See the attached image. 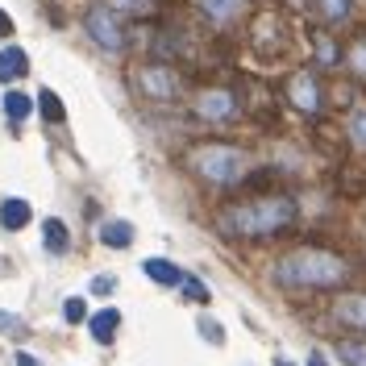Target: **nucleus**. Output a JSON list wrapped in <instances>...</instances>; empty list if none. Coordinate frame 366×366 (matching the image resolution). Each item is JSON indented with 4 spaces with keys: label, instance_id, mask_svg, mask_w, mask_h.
<instances>
[{
    "label": "nucleus",
    "instance_id": "nucleus-5",
    "mask_svg": "<svg viewBox=\"0 0 366 366\" xmlns=\"http://www.w3.org/2000/svg\"><path fill=\"white\" fill-rule=\"evenodd\" d=\"M88 34L104 46L109 54H121V50H125V25H121V17H117L109 4H92L88 9Z\"/></svg>",
    "mask_w": 366,
    "mask_h": 366
},
{
    "label": "nucleus",
    "instance_id": "nucleus-8",
    "mask_svg": "<svg viewBox=\"0 0 366 366\" xmlns=\"http://www.w3.org/2000/svg\"><path fill=\"white\" fill-rule=\"evenodd\" d=\"M333 317L342 320V325H350V329H362L366 333V296H358V292L337 296L333 300Z\"/></svg>",
    "mask_w": 366,
    "mask_h": 366
},
{
    "label": "nucleus",
    "instance_id": "nucleus-14",
    "mask_svg": "<svg viewBox=\"0 0 366 366\" xmlns=\"http://www.w3.org/2000/svg\"><path fill=\"white\" fill-rule=\"evenodd\" d=\"M333 354L342 358L345 366H366V342H354V337H342L333 345Z\"/></svg>",
    "mask_w": 366,
    "mask_h": 366
},
{
    "label": "nucleus",
    "instance_id": "nucleus-6",
    "mask_svg": "<svg viewBox=\"0 0 366 366\" xmlns=\"http://www.w3.org/2000/svg\"><path fill=\"white\" fill-rule=\"evenodd\" d=\"M287 100L304 109V113H320V104H325V96H320V84L312 71H296L292 79H287Z\"/></svg>",
    "mask_w": 366,
    "mask_h": 366
},
{
    "label": "nucleus",
    "instance_id": "nucleus-1",
    "mask_svg": "<svg viewBox=\"0 0 366 366\" xmlns=\"http://www.w3.org/2000/svg\"><path fill=\"white\" fill-rule=\"evenodd\" d=\"M296 221V200L274 192V196H250L237 200L221 212V229L237 233V237H274Z\"/></svg>",
    "mask_w": 366,
    "mask_h": 366
},
{
    "label": "nucleus",
    "instance_id": "nucleus-11",
    "mask_svg": "<svg viewBox=\"0 0 366 366\" xmlns=\"http://www.w3.org/2000/svg\"><path fill=\"white\" fill-rule=\"evenodd\" d=\"M117 325H121V312H113V308H104V312H96V317L88 320L92 337H96L100 345H109L117 337Z\"/></svg>",
    "mask_w": 366,
    "mask_h": 366
},
{
    "label": "nucleus",
    "instance_id": "nucleus-25",
    "mask_svg": "<svg viewBox=\"0 0 366 366\" xmlns=\"http://www.w3.org/2000/svg\"><path fill=\"white\" fill-rule=\"evenodd\" d=\"M0 333H9V337H21V333H25V320L13 317V312H0Z\"/></svg>",
    "mask_w": 366,
    "mask_h": 366
},
{
    "label": "nucleus",
    "instance_id": "nucleus-2",
    "mask_svg": "<svg viewBox=\"0 0 366 366\" xmlns=\"http://www.w3.org/2000/svg\"><path fill=\"white\" fill-rule=\"evenodd\" d=\"M345 274H350L345 258L329 250H292L274 262V283L287 292H325L345 283Z\"/></svg>",
    "mask_w": 366,
    "mask_h": 366
},
{
    "label": "nucleus",
    "instance_id": "nucleus-30",
    "mask_svg": "<svg viewBox=\"0 0 366 366\" xmlns=\"http://www.w3.org/2000/svg\"><path fill=\"white\" fill-rule=\"evenodd\" d=\"M308 366H329V362H325V354H312V362Z\"/></svg>",
    "mask_w": 366,
    "mask_h": 366
},
{
    "label": "nucleus",
    "instance_id": "nucleus-3",
    "mask_svg": "<svg viewBox=\"0 0 366 366\" xmlns=\"http://www.w3.org/2000/svg\"><path fill=\"white\" fill-rule=\"evenodd\" d=\"M246 150L225 146V142H204V146H192L187 150V167L212 187H237L246 175Z\"/></svg>",
    "mask_w": 366,
    "mask_h": 366
},
{
    "label": "nucleus",
    "instance_id": "nucleus-26",
    "mask_svg": "<svg viewBox=\"0 0 366 366\" xmlns=\"http://www.w3.org/2000/svg\"><path fill=\"white\" fill-rule=\"evenodd\" d=\"M113 287H117L113 274H96L92 279V296H113Z\"/></svg>",
    "mask_w": 366,
    "mask_h": 366
},
{
    "label": "nucleus",
    "instance_id": "nucleus-9",
    "mask_svg": "<svg viewBox=\"0 0 366 366\" xmlns=\"http://www.w3.org/2000/svg\"><path fill=\"white\" fill-rule=\"evenodd\" d=\"M29 221H34L29 200H17V196H13V200H4V204H0V225H4V229H13V233H17V229H25Z\"/></svg>",
    "mask_w": 366,
    "mask_h": 366
},
{
    "label": "nucleus",
    "instance_id": "nucleus-13",
    "mask_svg": "<svg viewBox=\"0 0 366 366\" xmlns=\"http://www.w3.org/2000/svg\"><path fill=\"white\" fill-rule=\"evenodd\" d=\"M100 242L113 246V250H125V246L134 242V225H129V221H109V225L100 229Z\"/></svg>",
    "mask_w": 366,
    "mask_h": 366
},
{
    "label": "nucleus",
    "instance_id": "nucleus-22",
    "mask_svg": "<svg viewBox=\"0 0 366 366\" xmlns=\"http://www.w3.org/2000/svg\"><path fill=\"white\" fill-rule=\"evenodd\" d=\"M113 13H125V17H134V13H146L150 9V0H104Z\"/></svg>",
    "mask_w": 366,
    "mask_h": 366
},
{
    "label": "nucleus",
    "instance_id": "nucleus-4",
    "mask_svg": "<svg viewBox=\"0 0 366 366\" xmlns=\"http://www.w3.org/2000/svg\"><path fill=\"white\" fill-rule=\"evenodd\" d=\"M134 84H137V92H142V96L162 100V104L179 100V92H183V79L167 67V63H142V67L134 71Z\"/></svg>",
    "mask_w": 366,
    "mask_h": 366
},
{
    "label": "nucleus",
    "instance_id": "nucleus-28",
    "mask_svg": "<svg viewBox=\"0 0 366 366\" xmlns=\"http://www.w3.org/2000/svg\"><path fill=\"white\" fill-rule=\"evenodd\" d=\"M9 34H13V17L0 9V38H9Z\"/></svg>",
    "mask_w": 366,
    "mask_h": 366
},
{
    "label": "nucleus",
    "instance_id": "nucleus-20",
    "mask_svg": "<svg viewBox=\"0 0 366 366\" xmlns=\"http://www.w3.org/2000/svg\"><path fill=\"white\" fill-rule=\"evenodd\" d=\"M63 317H67V325H84V320H88V304L79 296H71L67 304H63Z\"/></svg>",
    "mask_w": 366,
    "mask_h": 366
},
{
    "label": "nucleus",
    "instance_id": "nucleus-21",
    "mask_svg": "<svg viewBox=\"0 0 366 366\" xmlns=\"http://www.w3.org/2000/svg\"><path fill=\"white\" fill-rule=\"evenodd\" d=\"M350 137L366 150V109H354V113H350Z\"/></svg>",
    "mask_w": 366,
    "mask_h": 366
},
{
    "label": "nucleus",
    "instance_id": "nucleus-18",
    "mask_svg": "<svg viewBox=\"0 0 366 366\" xmlns=\"http://www.w3.org/2000/svg\"><path fill=\"white\" fill-rule=\"evenodd\" d=\"M317 63L320 67H333V63H337V42L325 38V34H317Z\"/></svg>",
    "mask_w": 366,
    "mask_h": 366
},
{
    "label": "nucleus",
    "instance_id": "nucleus-16",
    "mask_svg": "<svg viewBox=\"0 0 366 366\" xmlns=\"http://www.w3.org/2000/svg\"><path fill=\"white\" fill-rule=\"evenodd\" d=\"M146 274H150V279H159V283H167V287H175V283L183 279L167 258H146Z\"/></svg>",
    "mask_w": 366,
    "mask_h": 366
},
{
    "label": "nucleus",
    "instance_id": "nucleus-10",
    "mask_svg": "<svg viewBox=\"0 0 366 366\" xmlns=\"http://www.w3.org/2000/svg\"><path fill=\"white\" fill-rule=\"evenodd\" d=\"M25 71H29L25 50H17V46H4V50H0V84H13V79H21Z\"/></svg>",
    "mask_w": 366,
    "mask_h": 366
},
{
    "label": "nucleus",
    "instance_id": "nucleus-17",
    "mask_svg": "<svg viewBox=\"0 0 366 366\" xmlns=\"http://www.w3.org/2000/svg\"><path fill=\"white\" fill-rule=\"evenodd\" d=\"M179 287H183V296H187V300H196V304H208V300H212V292L204 287V279H196V274H183V279H179Z\"/></svg>",
    "mask_w": 366,
    "mask_h": 366
},
{
    "label": "nucleus",
    "instance_id": "nucleus-24",
    "mask_svg": "<svg viewBox=\"0 0 366 366\" xmlns=\"http://www.w3.org/2000/svg\"><path fill=\"white\" fill-rule=\"evenodd\" d=\"M204 9H208V17H212V21H225L229 13L237 9V0H204Z\"/></svg>",
    "mask_w": 366,
    "mask_h": 366
},
{
    "label": "nucleus",
    "instance_id": "nucleus-23",
    "mask_svg": "<svg viewBox=\"0 0 366 366\" xmlns=\"http://www.w3.org/2000/svg\"><path fill=\"white\" fill-rule=\"evenodd\" d=\"M42 117L46 121H63V100L54 92H42Z\"/></svg>",
    "mask_w": 366,
    "mask_h": 366
},
{
    "label": "nucleus",
    "instance_id": "nucleus-7",
    "mask_svg": "<svg viewBox=\"0 0 366 366\" xmlns=\"http://www.w3.org/2000/svg\"><path fill=\"white\" fill-rule=\"evenodd\" d=\"M192 109H196V117H204V121H212V125H225L229 117L237 113V109H233V92H225V88L200 92Z\"/></svg>",
    "mask_w": 366,
    "mask_h": 366
},
{
    "label": "nucleus",
    "instance_id": "nucleus-15",
    "mask_svg": "<svg viewBox=\"0 0 366 366\" xmlns=\"http://www.w3.org/2000/svg\"><path fill=\"white\" fill-rule=\"evenodd\" d=\"M4 113H9V121H17V125H21L25 117L34 113V100H29L25 92H9V96H4Z\"/></svg>",
    "mask_w": 366,
    "mask_h": 366
},
{
    "label": "nucleus",
    "instance_id": "nucleus-27",
    "mask_svg": "<svg viewBox=\"0 0 366 366\" xmlns=\"http://www.w3.org/2000/svg\"><path fill=\"white\" fill-rule=\"evenodd\" d=\"M200 333H204V337H208L212 345H221V342H225V333L217 329V320H200Z\"/></svg>",
    "mask_w": 366,
    "mask_h": 366
},
{
    "label": "nucleus",
    "instance_id": "nucleus-12",
    "mask_svg": "<svg viewBox=\"0 0 366 366\" xmlns=\"http://www.w3.org/2000/svg\"><path fill=\"white\" fill-rule=\"evenodd\" d=\"M42 242H46V250L50 254H63L71 246V233L67 225L59 221V217H50V221H42Z\"/></svg>",
    "mask_w": 366,
    "mask_h": 366
},
{
    "label": "nucleus",
    "instance_id": "nucleus-31",
    "mask_svg": "<svg viewBox=\"0 0 366 366\" xmlns=\"http://www.w3.org/2000/svg\"><path fill=\"white\" fill-rule=\"evenodd\" d=\"M279 366H292V362H279Z\"/></svg>",
    "mask_w": 366,
    "mask_h": 366
},
{
    "label": "nucleus",
    "instance_id": "nucleus-29",
    "mask_svg": "<svg viewBox=\"0 0 366 366\" xmlns=\"http://www.w3.org/2000/svg\"><path fill=\"white\" fill-rule=\"evenodd\" d=\"M17 366H38V358H34V354H25V350H21V354H17Z\"/></svg>",
    "mask_w": 366,
    "mask_h": 366
},
{
    "label": "nucleus",
    "instance_id": "nucleus-19",
    "mask_svg": "<svg viewBox=\"0 0 366 366\" xmlns=\"http://www.w3.org/2000/svg\"><path fill=\"white\" fill-rule=\"evenodd\" d=\"M320 13H325V21H345L350 17V0H317Z\"/></svg>",
    "mask_w": 366,
    "mask_h": 366
}]
</instances>
